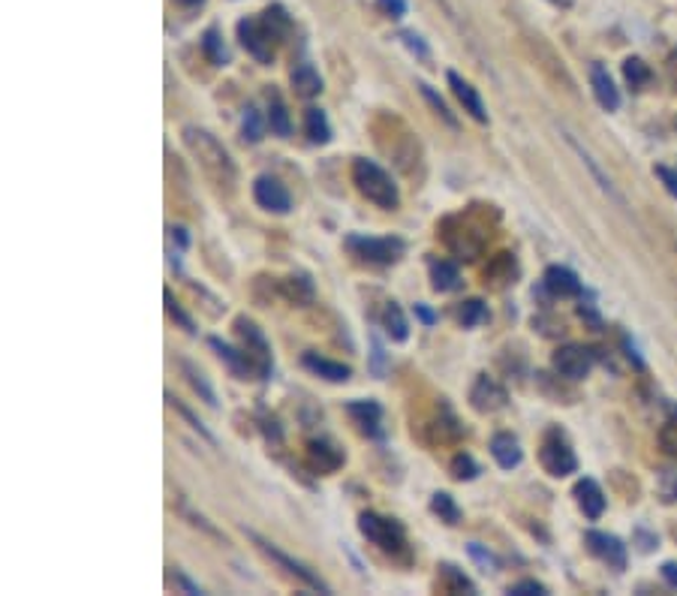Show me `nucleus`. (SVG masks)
Returning <instances> with one entry per match:
<instances>
[{
	"label": "nucleus",
	"mask_w": 677,
	"mask_h": 596,
	"mask_svg": "<svg viewBox=\"0 0 677 596\" xmlns=\"http://www.w3.org/2000/svg\"><path fill=\"white\" fill-rule=\"evenodd\" d=\"M181 139H184L187 151L193 154V160L199 163V169H202L220 190H223V187H226V190L235 187L239 169H235L230 151H226L211 133L202 130V127H184V130H181Z\"/></svg>",
	"instance_id": "obj_1"
},
{
	"label": "nucleus",
	"mask_w": 677,
	"mask_h": 596,
	"mask_svg": "<svg viewBox=\"0 0 677 596\" xmlns=\"http://www.w3.org/2000/svg\"><path fill=\"white\" fill-rule=\"evenodd\" d=\"M352 185H356V190L368 202H373L377 208H385V211H392L401 202V194H398V185L392 181V175L385 172L383 166L368 160V157H356L352 160Z\"/></svg>",
	"instance_id": "obj_2"
},
{
	"label": "nucleus",
	"mask_w": 677,
	"mask_h": 596,
	"mask_svg": "<svg viewBox=\"0 0 677 596\" xmlns=\"http://www.w3.org/2000/svg\"><path fill=\"white\" fill-rule=\"evenodd\" d=\"M359 531L380 552L392 554V557H406V533L394 519H385V515H377V512H364L359 519Z\"/></svg>",
	"instance_id": "obj_3"
},
{
	"label": "nucleus",
	"mask_w": 677,
	"mask_h": 596,
	"mask_svg": "<svg viewBox=\"0 0 677 596\" xmlns=\"http://www.w3.org/2000/svg\"><path fill=\"white\" fill-rule=\"evenodd\" d=\"M539 461H542V467H546L548 477H554V479H563V477H569V473H575V470H579V458H575L572 446H569V440L558 431V428H551V431L542 437V446H539Z\"/></svg>",
	"instance_id": "obj_4"
},
{
	"label": "nucleus",
	"mask_w": 677,
	"mask_h": 596,
	"mask_svg": "<svg viewBox=\"0 0 677 596\" xmlns=\"http://www.w3.org/2000/svg\"><path fill=\"white\" fill-rule=\"evenodd\" d=\"M239 40L241 45L247 49L253 61L260 64H272L274 61V45L281 43V36L272 31V24L265 19H256V15H247L239 22Z\"/></svg>",
	"instance_id": "obj_5"
},
{
	"label": "nucleus",
	"mask_w": 677,
	"mask_h": 596,
	"mask_svg": "<svg viewBox=\"0 0 677 596\" xmlns=\"http://www.w3.org/2000/svg\"><path fill=\"white\" fill-rule=\"evenodd\" d=\"M235 335L241 337V349H244V356L251 362L253 374L268 377L272 374V344L265 341L263 328L251 323L247 316H239L235 320Z\"/></svg>",
	"instance_id": "obj_6"
},
{
	"label": "nucleus",
	"mask_w": 677,
	"mask_h": 596,
	"mask_svg": "<svg viewBox=\"0 0 677 596\" xmlns=\"http://www.w3.org/2000/svg\"><path fill=\"white\" fill-rule=\"evenodd\" d=\"M247 536H251L253 545H256V548H260V552H263L265 557H272L274 564L284 566L286 573L295 575V578H298L302 585H307V587H310V590H319V594H328V585H326V582H322V578H319L317 573H314V569H310V566H305V564H302V561H295V557H289V554H286V552H281V548H277L274 542L263 540V536H260V533H256V531H247Z\"/></svg>",
	"instance_id": "obj_7"
},
{
	"label": "nucleus",
	"mask_w": 677,
	"mask_h": 596,
	"mask_svg": "<svg viewBox=\"0 0 677 596\" xmlns=\"http://www.w3.org/2000/svg\"><path fill=\"white\" fill-rule=\"evenodd\" d=\"M347 248L352 250V257H359L368 265H394L404 253V241L401 239H361V236H350Z\"/></svg>",
	"instance_id": "obj_8"
},
{
	"label": "nucleus",
	"mask_w": 677,
	"mask_h": 596,
	"mask_svg": "<svg viewBox=\"0 0 677 596\" xmlns=\"http://www.w3.org/2000/svg\"><path fill=\"white\" fill-rule=\"evenodd\" d=\"M551 365H554L560 377L584 379L590 374V368H593V353H590L588 347H579V344H567V347H560L558 353H554Z\"/></svg>",
	"instance_id": "obj_9"
},
{
	"label": "nucleus",
	"mask_w": 677,
	"mask_h": 596,
	"mask_svg": "<svg viewBox=\"0 0 677 596\" xmlns=\"http://www.w3.org/2000/svg\"><path fill=\"white\" fill-rule=\"evenodd\" d=\"M253 199L260 202V208L272 211V215H289V208H293L289 190L277 178H268V175L253 181Z\"/></svg>",
	"instance_id": "obj_10"
},
{
	"label": "nucleus",
	"mask_w": 677,
	"mask_h": 596,
	"mask_svg": "<svg viewBox=\"0 0 677 596\" xmlns=\"http://www.w3.org/2000/svg\"><path fill=\"white\" fill-rule=\"evenodd\" d=\"M584 540H588V548L600 557L602 564L614 566V569H623V566H626V545H623L614 533L588 531Z\"/></svg>",
	"instance_id": "obj_11"
},
{
	"label": "nucleus",
	"mask_w": 677,
	"mask_h": 596,
	"mask_svg": "<svg viewBox=\"0 0 677 596\" xmlns=\"http://www.w3.org/2000/svg\"><path fill=\"white\" fill-rule=\"evenodd\" d=\"M506 401H509V395H506V389H503L497 379L485 377V374H482V377L473 383V389H470L473 410L497 412L506 407Z\"/></svg>",
	"instance_id": "obj_12"
},
{
	"label": "nucleus",
	"mask_w": 677,
	"mask_h": 596,
	"mask_svg": "<svg viewBox=\"0 0 677 596\" xmlns=\"http://www.w3.org/2000/svg\"><path fill=\"white\" fill-rule=\"evenodd\" d=\"M448 85H452L455 97H458V103L464 106V112H467L473 121H479V124H488V108H485V103H482L479 91H476V87H473L467 79L458 76L455 70H448Z\"/></svg>",
	"instance_id": "obj_13"
},
{
	"label": "nucleus",
	"mask_w": 677,
	"mask_h": 596,
	"mask_svg": "<svg viewBox=\"0 0 677 596\" xmlns=\"http://www.w3.org/2000/svg\"><path fill=\"white\" fill-rule=\"evenodd\" d=\"M590 87H593V97L605 112H617L621 108V91L614 85L612 73L602 64L590 66Z\"/></svg>",
	"instance_id": "obj_14"
},
{
	"label": "nucleus",
	"mask_w": 677,
	"mask_h": 596,
	"mask_svg": "<svg viewBox=\"0 0 677 596\" xmlns=\"http://www.w3.org/2000/svg\"><path fill=\"white\" fill-rule=\"evenodd\" d=\"M307 464L314 467L317 473H335L343 467V452L328 440H310L307 443Z\"/></svg>",
	"instance_id": "obj_15"
},
{
	"label": "nucleus",
	"mask_w": 677,
	"mask_h": 596,
	"mask_svg": "<svg viewBox=\"0 0 677 596\" xmlns=\"http://www.w3.org/2000/svg\"><path fill=\"white\" fill-rule=\"evenodd\" d=\"M546 286L548 293L558 295V299H575V295H581L579 274L567 269V265H551V269H546Z\"/></svg>",
	"instance_id": "obj_16"
},
{
	"label": "nucleus",
	"mask_w": 677,
	"mask_h": 596,
	"mask_svg": "<svg viewBox=\"0 0 677 596\" xmlns=\"http://www.w3.org/2000/svg\"><path fill=\"white\" fill-rule=\"evenodd\" d=\"M575 500H579L581 512L588 515L590 521H596L605 512V494L602 488L596 485V479H581L575 485Z\"/></svg>",
	"instance_id": "obj_17"
},
{
	"label": "nucleus",
	"mask_w": 677,
	"mask_h": 596,
	"mask_svg": "<svg viewBox=\"0 0 677 596\" xmlns=\"http://www.w3.org/2000/svg\"><path fill=\"white\" fill-rule=\"evenodd\" d=\"M491 456H494V461L503 467V470H512V467L521 464L525 452H521V443L515 440L512 433L500 431L491 437Z\"/></svg>",
	"instance_id": "obj_18"
},
{
	"label": "nucleus",
	"mask_w": 677,
	"mask_h": 596,
	"mask_svg": "<svg viewBox=\"0 0 677 596\" xmlns=\"http://www.w3.org/2000/svg\"><path fill=\"white\" fill-rule=\"evenodd\" d=\"M567 142H569V145H572V151L579 154V157H581V163H584V166H588V169H590V175H593V178H596V185H600L602 190H605V194L612 196L614 202H621V206H623V196L617 194V187L612 185V178H609V175L602 172V169H600V163L593 160V154H590L588 148H584V145H581V142L575 139V136H569V133H567Z\"/></svg>",
	"instance_id": "obj_19"
},
{
	"label": "nucleus",
	"mask_w": 677,
	"mask_h": 596,
	"mask_svg": "<svg viewBox=\"0 0 677 596\" xmlns=\"http://www.w3.org/2000/svg\"><path fill=\"white\" fill-rule=\"evenodd\" d=\"M302 362H305L307 370H314L317 377L328 379V383H347V379H350V374H352L347 365H340V362H331V358L317 356V353H307Z\"/></svg>",
	"instance_id": "obj_20"
},
{
	"label": "nucleus",
	"mask_w": 677,
	"mask_h": 596,
	"mask_svg": "<svg viewBox=\"0 0 677 596\" xmlns=\"http://www.w3.org/2000/svg\"><path fill=\"white\" fill-rule=\"evenodd\" d=\"M347 412H350L356 425H359L364 433H380V419H383V410L380 404L373 401H350L347 404Z\"/></svg>",
	"instance_id": "obj_21"
},
{
	"label": "nucleus",
	"mask_w": 677,
	"mask_h": 596,
	"mask_svg": "<svg viewBox=\"0 0 677 596\" xmlns=\"http://www.w3.org/2000/svg\"><path fill=\"white\" fill-rule=\"evenodd\" d=\"M293 91L298 97H319L322 94V76L310 64H302L293 70Z\"/></svg>",
	"instance_id": "obj_22"
},
{
	"label": "nucleus",
	"mask_w": 677,
	"mask_h": 596,
	"mask_svg": "<svg viewBox=\"0 0 677 596\" xmlns=\"http://www.w3.org/2000/svg\"><path fill=\"white\" fill-rule=\"evenodd\" d=\"M208 344H211V349H218V356L223 358L226 365H230V370H232V374H235V377L244 379V377H247V374H253L251 362H247V356H244V349L230 347V344H223L220 337H211Z\"/></svg>",
	"instance_id": "obj_23"
},
{
	"label": "nucleus",
	"mask_w": 677,
	"mask_h": 596,
	"mask_svg": "<svg viewBox=\"0 0 677 596\" xmlns=\"http://www.w3.org/2000/svg\"><path fill=\"white\" fill-rule=\"evenodd\" d=\"M440 590H443V594H464V590H467V594H476L470 578L452 564L440 566Z\"/></svg>",
	"instance_id": "obj_24"
},
{
	"label": "nucleus",
	"mask_w": 677,
	"mask_h": 596,
	"mask_svg": "<svg viewBox=\"0 0 677 596\" xmlns=\"http://www.w3.org/2000/svg\"><path fill=\"white\" fill-rule=\"evenodd\" d=\"M431 281H434V290H440V293H452V290L461 286V274L452 262L434 260L431 262Z\"/></svg>",
	"instance_id": "obj_25"
},
{
	"label": "nucleus",
	"mask_w": 677,
	"mask_h": 596,
	"mask_svg": "<svg viewBox=\"0 0 677 596\" xmlns=\"http://www.w3.org/2000/svg\"><path fill=\"white\" fill-rule=\"evenodd\" d=\"M383 328H385V335L392 337V341H398V344H404L406 337H410V325H406L404 311H401V307H398L394 302L385 304Z\"/></svg>",
	"instance_id": "obj_26"
},
{
	"label": "nucleus",
	"mask_w": 677,
	"mask_h": 596,
	"mask_svg": "<svg viewBox=\"0 0 677 596\" xmlns=\"http://www.w3.org/2000/svg\"><path fill=\"white\" fill-rule=\"evenodd\" d=\"M305 133H307V139L317 142V145H326V142L331 139V127H328V118L322 108H307Z\"/></svg>",
	"instance_id": "obj_27"
},
{
	"label": "nucleus",
	"mask_w": 677,
	"mask_h": 596,
	"mask_svg": "<svg viewBox=\"0 0 677 596\" xmlns=\"http://www.w3.org/2000/svg\"><path fill=\"white\" fill-rule=\"evenodd\" d=\"M431 512H434L443 524H448V527H455L461 521V506L446 491H437V494L431 498Z\"/></svg>",
	"instance_id": "obj_28"
},
{
	"label": "nucleus",
	"mask_w": 677,
	"mask_h": 596,
	"mask_svg": "<svg viewBox=\"0 0 677 596\" xmlns=\"http://www.w3.org/2000/svg\"><path fill=\"white\" fill-rule=\"evenodd\" d=\"M268 127H272V133H277L281 139H286L289 133H293V121H289V112H286L284 100L281 97H272L268 100Z\"/></svg>",
	"instance_id": "obj_29"
},
{
	"label": "nucleus",
	"mask_w": 677,
	"mask_h": 596,
	"mask_svg": "<svg viewBox=\"0 0 677 596\" xmlns=\"http://www.w3.org/2000/svg\"><path fill=\"white\" fill-rule=\"evenodd\" d=\"M512 274H515L512 253H500V257L488 265V271H485V283L494 281V286H503V283L512 281Z\"/></svg>",
	"instance_id": "obj_30"
},
{
	"label": "nucleus",
	"mask_w": 677,
	"mask_h": 596,
	"mask_svg": "<svg viewBox=\"0 0 677 596\" xmlns=\"http://www.w3.org/2000/svg\"><path fill=\"white\" fill-rule=\"evenodd\" d=\"M284 295L295 304L314 302V283H310V278H286Z\"/></svg>",
	"instance_id": "obj_31"
},
{
	"label": "nucleus",
	"mask_w": 677,
	"mask_h": 596,
	"mask_svg": "<svg viewBox=\"0 0 677 596\" xmlns=\"http://www.w3.org/2000/svg\"><path fill=\"white\" fill-rule=\"evenodd\" d=\"M241 133H244V142H251V145H256V142H263L265 121H263V115H260V112H256V108H253V106L244 108Z\"/></svg>",
	"instance_id": "obj_32"
},
{
	"label": "nucleus",
	"mask_w": 677,
	"mask_h": 596,
	"mask_svg": "<svg viewBox=\"0 0 677 596\" xmlns=\"http://www.w3.org/2000/svg\"><path fill=\"white\" fill-rule=\"evenodd\" d=\"M668 419L663 428H659V446H663V452H666L668 458H675L677 461V407L675 404H668Z\"/></svg>",
	"instance_id": "obj_33"
},
{
	"label": "nucleus",
	"mask_w": 677,
	"mask_h": 596,
	"mask_svg": "<svg viewBox=\"0 0 677 596\" xmlns=\"http://www.w3.org/2000/svg\"><path fill=\"white\" fill-rule=\"evenodd\" d=\"M623 76H626V82H630L635 91H642V87L650 82V66H647L642 57H630V61L623 64Z\"/></svg>",
	"instance_id": "obj_34"
},
{
	"label": "nucleus",
	"mask_w": 677,
	"mask_h": 596,
	"mask_svg": "<svg viewBox=\"0 0 677 596\" xmlns=\"http://www.w3.org/2000/svg\"><path fill=\"white\" fill-rule=\"evenodd\" d=\"M448 470H452V477L458 479V482H470V479L479 477V464H476L467 452H458V456L452 458Z\"/></svg>",
	"instance_id": "obj_35"
},
{
	"label": "nucleus",
	"mask_w": 677,
	"mask_h": 596,
	"mask_svg": "<svg viewBox=\"0 0 677 596\" xmlns=\"http://www.w3.org/2000/svg\"><path fill=\"white\" fill-rule=\"evenodd\" d=\"M181 370H184L187 379H190V386L202 395V401H205L208 407H218V398H214V391H211V386L205 383V377H202V374H199L190 362H181Z\"/></svg>",
	"instance_id": "obj_36"
},
{
	"label": "nucleus",
	"mask_w": 677,
	"mask_h": 596,
	"mask_svg": "<svg viewBox=\"0 0 677 596\" xmlns=\"http://www.w3.org/2000/svg\"><path fill=\"white\" fill-rule=\"evenodd\" d=\"M419 91H422V97H425L427 103H431V108H434V112H437L440 118L446 121L448 127H458V118H455V115H452V112H448L446 100L440 97V94H437V91H434V87H431V85H425V82H422V85H419Z\"/></svg>",
	"instance_id": "obj_37"
},
{
	"label": "nucleus",
	"mask_w": 677,
	"mask_h": 596,
	"mask_svg": "<svg viewBox=\"0 0 677 596\" xmlns=\"http://www.w3.org/2000/svg\"><path fill=\"white\" fill-rule=\"evenodd\" d=\"M202 49H205L208 61L211 64H226V45H223V40H220V31H205V36H202Z\"/></svg>",
	"instance_id": "obj_38"
},
{
	"label": "nucleus",
	"mask_w": 677,
	"mask_h": 596,
	"mask_svg": "<svg viewBox=\"0 0 677 596\" xmlns=\"http://www.w3.org/2000/svg\"><path fill=\"white\" fill-rule=\"evenodd\" d=\"M458 320L464 325H482L485 320H488V304L479 302V299H470V302L461 304L458 311Z\"/></svg>",
	"instance_id": "obj_39"
},
{
	"label": "nucleus",
	"mask_w": 677,
	"mask_h": 596,
	"mask_svg": "<svg viewBox=\"0 0 677 596\" xmlns=\"http://www.w3.org/2000/svg\"><path fill=\"white\" fill-rule=\"evenodd\" d=\"M659 500L663 503H677V467H666V470H659Z\"/></svg>",
	"instance_id": "obj_40"
},
{
	"label": "nucleus",
	"mask_w": 677,
	"mask_h": 596,
	"mask_svg": "<svg viewBox=\"0 0 677 596\" xmlns=\"http://www.w3.org/2000/svg\"><path fill=\"white\" fill-rule=\"evenodd\" d=\"M166 398H169V404H172V407H176V410L181 412V416H184V419H187V422H190V428H193V431L202 433V437H205L208 443H214V437H211V431H208L205 425H202V419H197V416H193V412L187 410L184 404L178 401V398H172V395H166Z\"/></svg>",
	"instance_id": "obj_41"
},
{
	"label": "nucleus",
	"mask_w": 677,
	"mask_h": 596,
	"mask_svg": "<svg viewBox=\"0 0 677 596\" xmlns=\"http://www.w3.org/2000/svg\"><path fill=\"white\" fill-rule=\"evenodd\" d=\"M163 299H166V311H169V316H172V320H178V323H181V328H187V332L193 335V320H190V316H187L184 311L178 307V302L172 299V293H169V290L163 293Z\"/></svg>",
	"instance_id": "obj_42"
},
{
	"label": "nucleus",
	"mask_w": 677,
	"mask_h": 596,
	"mask_svg": "<svg viewBox=\"0 0 677 596\" xmlns=\"http://www.w3.org/2000/svg\"><path fill=\"white\" fill-rule=\"evenodd\" d=\"M509 594L515 596H546V585H539V582H533V578H527V582H518V585L509 587Z\"/></svg>",
	"instance_id": "obj_43"
},
{
	"label": "nucleus",
	"mask_w": 677,
	"mask_h": 596,
	"mask_svg": "<svg viewBox=\"0 0 677 596\" xmlns=\"http://www.w3.org/2000/svg\"><path fill=\"white\" fill-rule=\"evenodd\" d=\"M377 7H380L389 19H401L406 12V0H377Z\"/></svg>",
	"instance_id": "obj_44"
},
{
	"label": "nucleus",
	"mask_w": 677,
	"mask_h": 596,
	"mask_svg": "<svg viewBox=\"0 0 677 596\" xmlns=\"http://www.w3.org/2000/svg\"><path fill=\"white\" fill-rule=\"evenodd\" d=\"M656 175H659V181L666 185V190L677 199V172L675 169H668V166H656Z\"/></svg>",
	"instance_id": "obj_45"
},
{
	"label": "nucleus",
	"mask_w": 677,
	"mask_h": 596,
	"mask_svg": "<svg viewBox=\"0 0 677 596\" xmlns=\"http://www.w3.org/2000/svg\"><path fill=\"white\" fill-rule=\"evenodd\" d=\"M470 554H473V557H476V561H479L482 566H485V573H488V569H494V566H497V561H494L491 554L482 552L479 542H473V545H470Z\"/></svg>",
	"instance_id": "obj_46"
},
{
	"label": "nucleus",
	"mask_w": 677,
	"mask_h": 596,
	"mask_svg": "<svg viewBox=\"0 0 677 596\" xmlns=\"http://www.w3.org/2000/svg\"><path fill=\"white\" fill-rule=\"evenodd\" d=\"M401 40H404V43L410 45V49H413V52H419V54H422V57H427V45L422 43V36H419V33L406 31V33H401Z\"/></svg>",
	"instance_id": "obj_47"
},
{
	"label": "nucleus",
	"mask_w": 677,
	"mask_h": 596,
	"mask_svg": "<svg viewBox=\"0 0 677 596\" xmlns=\"http://www.w3.org/2000/svg\"><path fill=\"white\" fill-rule=\"evenodd\" d=\"M663 578H666L668 587H675V590H677V564H675V561L663 564Z\"/></svg>",
	"instance_id": "obj_48"
},
{
	"label": "nucleus",
	"mask_w": 677,
	"mask_h": 596,
	"mask_svg": "<svg viewBox=\"0 0 677 596\" xmlns=\"http://www.w3.org/2000/svg\"><path fill=\"white\" fill-rule=\"evenodd\" d=\"M176 582H178V585H181V587H184L187 594H202V590H199V587L193 585V582H187V578H184V575H181V573H176Z\"/></svg>",
	"instance_id": "obj_49"
},
{
	"label": "nucleus",
	"mask_w": 677,
	"mask_h": 596,
	"mask_svg": "<svg viewBox=\"0 0 677 596\" xmlns=\"http://www.w3.org/2000/svg\"><path fill=\"white\" fill-rule=\"evenodd\" d=\"M415 314L422 316V323H427V325L434 323V314H431V311H427L425 304H415Z\"/></svg>",
	"instance_id": "obj_50"
},
{
	"label": "nucleus",
	"mask_w": 677,
	"mask_h": 596,
	"mask_svg": "<svg viewBox=\"0 0 677 596\" xmlns=\"http://www.w3.org/2000/svg\"><path fill=\"white\" fill-rule=\"evenodd\" d=\"M440 7H443V10H446V15L448 19H452V22H455V10H452V3H448V0H437Z\"/></svg>",
	"instance_id": "obj_51"
},
{
	"label": "nucleus",
	"mask_w": 677,
	"mask_h": 596,
	"mask_svg": "<svg viewBox=\"0 0 677 596\" xmlns=\"http://www.w3.org/2000/svg\"><path fill=\"white\" fill-rule=\"evenodd\" d=\"M178 3H184V7H199L202 0H178Z\"/></svg>",
	"instance_id": "obj_52"
},
{
	"label": "nucleus",
	"mask_w": 677,
	"mask_h": 596,
	"mask_svg": "<svg viewBox=\"0 0 677 596\" xmlns=\"http://www.w3.org/2000/svg\"><path fill=\"white\" fill-rule=\"evenodd\" d=\"M551 3H558V7H572V0H551Z\"/></svg>",
	"instance_id": "obj_53"
}]
</instances>
